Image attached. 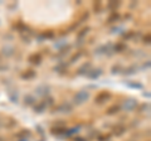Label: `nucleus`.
I'll return each instance as SVG.
<instances>
[{"label": "nucleus", "instance_id": "nucleus-1", "mask_svg": "<svg viewBox=\"0 0 151 141\" xmlns=\"http://www.w3.org/2000/svg\"><path fill=\"white\" fill-rule=\"evenodd\" d=\"M88 98H89V92L88 91H78L77 93L73 96V103L74 105H83L85 102L88 101Z\"/></svg>", "mask_w": 151, "mask_h": 141}, {"label": "nucleus", "instance_id": "nucleus-2", "mask_svg": "<svg viewBox=\"0 0 151 141\" xmlns=\"http://www.w3.org/2000/svg\"><path fill=\"white\" fill-rule=\"evenodd\" d=\"M111 97H112V94L109 92H107V91H101V92L94 97V102H96L97 105H103L105 102L111 100Z\"/></svg>", "mask_w": 151, "mask_h": 141}, {"label": "nucleus", "instance_id": "nucleus-3", "mask_svg": "<svg viewBox=\"0 0 151 141\" xmlns=\"http://www.w3.org/2000/svg\"><path fill=\"white\" fill-rule=\"evenodd\" d=\"M53 111H54V113H71L73 111V106L69 102H64V103L58 105Z\"/></svg>", "mask_w": 151, "mask_h": 141}, {"label": "nucleus", "instance_id": "nucleus-4", "mask_svg": "<svg viewBox=\"0 0 151 141\" xmlns=\"http://www.w3.org/2000/svg\"><path fill=\"white\" fill-rule=\"evenodd\" d=\"M139 106V101L137 100H134V98H130V100L125 101L123 103V110L126 112H130V111H134L136 110V107Z\"/></svg>", "mask_w": 151, "mask_h": 141}, {"label": "nucleus", "instance_id": "nucleus-5", "mask_svg": "<svg viewBox=\"0 0 151 141\" xmlns=\"http://www.w3.org/2000/svg\"><path fill=\"white\" fill-rule=\"evenodd\" d=\"M42 60H43V57H42L40 53H34V54L29 56V58H28V62L30 64H34V66H39Z\"/></svg>", "mask_w": 151, "mask_h": 141}, {"label": "nucleus", "instance_id": "nucleus-6", "mask_svg": "<svg viewBox=\"0 0 151 141\" xmlns=\"http://www.w3.org/2000/svg\"><path fill=\"white\" fill-rule=\"evenodd\" d=\"M47 102L45 101H42V102H35V105H34V112L37 113H43L45 110H47Z\"/></svg>", "mask_w": 151, "mask_h": 141}, {"label": "nucleus", "instance_id": "nucleus-7", "mask_svg": "<svg viewBox=\"0 0 151 141\" xmlns=\"http://www.w3.org/2000/svg\"><path fill=\"white\" fill-rule=\"evenodd\" d=\"M91 68H92V64H91L89 62H87V63H83L82 64V66L81 67H79L78 68V69H77V74L78 76H81V74H87V73H88V72L91 71Z\"/></svg>", "mask_w": 151, "mask_h": 141}, {"label": "nucleus", "instance_id": "nucleus-8", "mask_svg": "<svg viewBox=\"0 0 151 141\" xmlns=\"http://www.w3.org/2000/svg\"><path fill=\"white\" fill-rule=\"evenodd\" d=\"M101 74H102V69L101 68H96V69H91L86 76H87V78H89V79H97Z\"/></svg>", "mask_w": 151, "mask_h": 141}, {"label": "nucleus", "instance_id": "nucleus-9", "mask_svg": "<svg viewBox=\"0 0 151 141\" xmlns=\"http://www.w3.org/2000/svg\"><path fill=\"white\" fill-rule=\"evenodd\" d=\"M120 111H121V106L120 105H112V106H109V107L106 110V113H107L108 116H112V115L118 113Z\"/></svg>", "mask_w": 151, "mask_h": 141}, {"label": "nucleus", "instance_id": "nucleus-10", "mask_svg": "<svg viewBox=\"0 0 151 141\" xmlns=\"http://www.w3.org/2000/svg\"><path fill=\"white\" fill-rule=\"evenodd\" d=\"M89 30H91L89 26H86V28H83V29L79 30V32L77 33V35H76V37H77V42H82L83 39H85Z\"/></svg>", "mask_w": 151, "mask_h": 141}, {"label": "nucleus", "instance_id": "nucleus-11", "mask_svg": "<svg viewBox=\"0 0 151 141\" xmlns=\"http://www.w3.org/2000/svg\"><path fill=\"white\" fill-rule=\"evenodd\" d=\"M127 49V45L123 43V42H118L113 45V52L115 53H123Z\"/></svg>", "mask_w": 151, "mask_h": 141}, {"label": "nucleus", "instance_id": "nucleus-12", "mask_svg": "<svg viewBox=\"0 0 151 141\" xmlns=\"http://www.w3.org/2000/svg\"><path fill=\"white\" fill-rule=\"evenodd\" d=\"M35 92H37V94H39V96H48L49 94V87L45 86V85H42L35 90Z\"/></svg>", "mask_w": 151, "mask_h": 141}, {"label": "nucleus", "instance_id": "nucleus-13", "mask_svg": "<svg viewBox=\"0 0 151 141\" xmlns=\"http://www.w3.org/2000/svg\"><path fill=\"white\" fill-rule=\"evenodd\" d=\"M123 132H126V127H125V125H122V124H117L116 126L113 127V134L117 136H121Z\"/></svg>", "mask_w": 151, "mask_h": 141}, {"label": "nucleus", "instance_id": "nucleus-14", "mask_svg": "<svg viewBox=\"0 0 151 141\" xmlns=\"http://www.w3.org/2000/svg\"><path fill=\"white\" fill-rule=\"evenodd\" d=\"M120 18H121V15L117 13V11H112L111 15H109V17L107 18V24H112V23L118 22Z\"/></svg>", "mask_w": 151, "mask_h": 141}, {"label": "nucleus", "instance_id": "nucleus-15", "mask_svg": "<svg viewBox=\"0 0 151 141\" xmlns=\"http://www.w3.org/2000/svg\"><path fill=\"white\" fill-rule=\"evenodd\" d=\"M24 103L28 105V106L35 105V97H34L33 94H25V97H24Z\"/></svg>", "mask_w": 151, "mask_h": 141}, {"label": "nucleus", "instance_id": "nucleus-16", "mask_svg": "<svg viewBox=\"0 0 151 141\" xmlns=\"http://www.w3.org/2000/svg\"><path fill=\"white\" fill-rule=\"evenodd\" d=\"M121 5V3L120 1H108L107 3V5H106V9H108V10H112V11H116V9Z\"/></svg>", "mask_w": 151, "mask_h": 141}, {"label": "nucleus", "instance_id": "nucleus-17", "mask_svg": "<svg viewBox=\"0 0 151 141\" xmlns=\"http://www.w3.org/2000/svg\"><path fill=\"white\" fill-rule=\"evenodd\" d=\"M34 77H35V71H33V69H29V71H26L25 73H21L23 79H32Z\"/></svg>", "mask_w": 151, "mask_h": 141}, {"label": "nucleus", "instance_id": "nucleus-18", "mask_svg": "<svg viewBox=\"0 0 151 141\" xmlns=\"http://www.w3.org/2000/svg\"><path fill=\"white\" fill-rule=\"evenodd\" d=\"M136 71H137V67H136L135 64H134V66H130V67L125 68V69H122L123 74H134Z\"/></svg>", "mask_w": 151, "mask_h": 141}, {"label": "nucleus", "instance_id": "nucleus-19", "mask_svg": "<svg viewBox=\"0 0 151 141\" xmlns=\"http://www.w3.org/2000/svg\"><path fill=\"white\" fill-rule=\"evenodd\" d=\"M66 130H67L66 126H62V127H53V128H52V132H53L54 135H60V134H63V132L66 134Z\"/></svg>", "mask_w": 151, "mask_h": 141}, {"label": "nucleus", "instance_id": "nucleus-20", "mask_svg": "<svg viewBox=\"0 0 151 141\" xmlns=\"http://www.w3.org/2000/svg\"><path fill=\"white\" fill-rule=\"evenodd\" d=\"M83 56V52L82 51H78L77 53H76V54H73L71 57V59H69V63H74V62H77V60L81 58V57Z\"/></svg>", "mask_w": 151, "mask_h": 141}, {"label": "nucleus", "instance_id": "nucleus-21", "mask_svg": "<svg viewBox=\"0 0 151 141\" xmlns=\"http://www.w3.org/2000/svg\"><path fill=\"white\" fill-rule=\"evenodd\" d=\"M111 72L113 74L120 73V72H122V66H121V64H113L112 68H111Z\"/></svg>", "mask_w": 151, "mask_h": 141}, {"label": "nucleus", "instance_id": "nucleus-22", "mask_svg": "<svg viewBox=\"0 0 151 141\" xmlns=\"http://www.w3.org/2000/svg\"><path fill=\"white\" fill-rule=\"evenodd\" d=\"M66 68H67V66H66V64H63V63H59L57 67H54V71L59 72V73H62V72H66Z\"/></svg>", "mask_w": 151, "mask_h": 141}, {"label": "nucleus", "instance_id": "nucleus-23", "mask_svg": "<svg viewBox=\"0 0 151 141\" xmlns=\"http://www.w3.org/2000/svg\"><path fill=\"white\" fill-rule=\"evenodd\" d=\"M93 9L96 13H101V10H102V3L101 1H96L93 4Z\"/></svg>", "mask_w": 151, "mask_h": 141}, {"label": "nucleus", "instance_id": "nucleus-24", "mask_svg": "<svg viewBox=\"0 0 151 141\" xmlns=\"http://www.w3.org/2000/svg\"><path fill=\"white\" fill-rule=\"evenodd\" d=\"M13 53H14V48H11V47H9V48H4V54H5L6 57H10V56H13Z\"/></svg>", "mask_w": 151, "mask_h": 141}, {"label": "nucleus", "instance_id": "nucleus-25", "mask_svg": "<svg viewBox=\"0 0 151 141\" xmlns=\"http://www.w3.org/2000/svg\"><path fill=\"white\" fill-rule=\"evenodd\" d=\"M128 87H131V88H142V85H140V83H128Z\"/></svg>", "mask_w": 151, "mask_h": 141}, {"label": "nucleus", "instance_id": "nucleus-26", "mask_svg": "<svg viewBox=\"0 0 151 141\" xmlns=\"http://www.w3.org/2000/svg\"><path fill=\"white\" fill-rule=\"evenodd\" d=\"M42 37L45 38V39H47V38H53V37H54V33H53V32H47V33L42 34Z\"/></svg>", "mask_w": 151, "mask_h": 141}, {"label": "nucleus", "instance_id": "nucleus-27", "mask_svg": "<svg viewBox=\"0 0 151 141\" xmlns=\"http://www.w3.org/2000/svg\"><path fill=\"white\" fill-rule=\"evenodd\" d=\"M134 34H135L134 32H128L127 34H123V39H126V40H127V39H130V38L134 37Z\"/></svg>", "mask_w": 151, "mask_h": 141}, {"label": "nucleus", "instance_id": "nucleus-28", "mask_svg": "<svg viewBox=\"0 0 151 141\" xmlns=\"http://www.w3.org/2000/svg\"><path fill=\"white\" fill-rule=\"evenodd\" d=\"M9 97H10L11 102H18V94H17V93H15V94H11V93H9Z\"/></svg>", "mask_w": 151, "mask_h": 141}, {"label": "nucleus", "instance_id": "nucleus-29", "mask_svg": "<svg viewBox=\"0 0 151 141\" xmlns=\"http://www.w3.org/2000/svg\"><path fill=\"white\" fill-rule=\"evenodd\" d=\"M143 43H146V44L150 43V34H147V35L143 38Z\"/></svg>", "mask_w": 151, "mask_h": 141}, {"label": "nucleus", "instance_id": "nucleus-30", "mask_svg": "<svg viewBox=\"0 0 151 141\" xmlns=\"http://www.w3.org/2000/svg\"><path fill=\"white\" fill-rule=\"evenodd\" d=\"M98 140H100V141H107V140H109V135H107V136H102V138H100V139H98Z\"/></svg>", "mask_w": 151, "mask_h": 141}, {"label": "nucleus", "instance_id": "nucleus-31", "mask_svg": "<svg viewBox=\"0 0 151 141\" xmlns=\"http://www.w3.org/2000/svg\"><path fill=\"white\" fill-rule=\"evenodd\" d=\"M74 141H87V140H86L85 138H76Z\"/></svg>", "mask_w": 151, "mask_h": 141}]
</instances>
